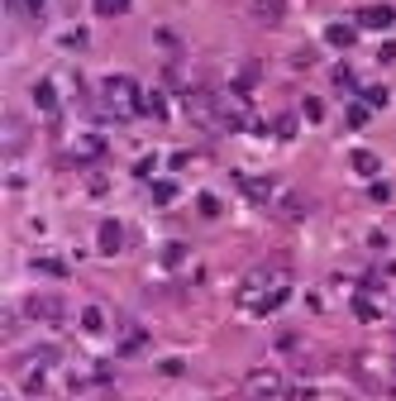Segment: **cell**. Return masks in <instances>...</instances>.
Masks as SVG:
<instances>
[{
    "instance_id": "1",
    "label": "cell",
    "mask_w": 396,
    "mask_h": 401,
    "mask_svg": "<svg viewBox=\"0 0 396 401\" xmlns=\"http://www.w3.org/2000/svg\"><path fill=\"white\" fill-rule=\"evenodd\" d=\"M282 297H287V277H277V273H253V277L239 287V306L253 310V315L272 310Z\"/></svg>"
},
{
    "instance_id": "2",
    "label": "cell",
    "mask_w": 396,
    "mask_h": 401,
    "mask_svg": "<svg viewBox=\"0 0 396 401\" xmlns=\"http://www.w3.org/2000/svg\"><path fill=\"white\" fill-rule=\"evenodd\" d=\"M29 315H38V320H62V301L58 297H34L29 301Z\"/></svg>"
},
{
    "instance_id": "3",
    "label": "cell",
    "mask_w": 396,
    "mask_h": 401,
    "mask_svg": "<svg viewBox=\"0 0 396 401\" xmlns=\"http://www.w3.org/2000/svg\"><path fill=\"white\" fill-rule=\"evenodd\" d=\"M277 387H282L277 373H253V378H248V392H277Z\"/></svg>"
},
{
    "instance_id": "4",
    "label": "cell",
    "mask_w": 396,
    "mask_h": 401,
    "mask_svg": "<svg viewBox=\"0 0 396 401\" xmlns=\"http://www.w3.org/2000/svg\"><path fill=\"white\" fill-rule=\"evenodd\" d=\"M253 14H258L263 24H272V19L282 14V0H253Z\"/></svg>"
},
{
    "instance_id": "5",
    "label": "cell",
    "mask_w": 396,
    "mask_h": 401,
    "mask_svg": "<svg viewBox=\"0 0 396 401\" xmlns=\"http://www.w3.org/2000/svg\"><path fill=\"white\" fill-rule=\"evenodd\" d=\"M100 244H105V253H115V249H119V225H115V220H105V225H100Z\"/></svg>"
},
{
    "instance_id": "6",
    "label": "cell",
    "mask_w": 396,
    "mask_h": 401,
    "mask_svg": "<svg viewBox=\"0 0 396 401\" xmlns=\"http://www.w3.org/2000/svg\"><path fill=\"white\" fill-rule=\"evenodd\" d=\"M396 14L392 10H363V24H373V29H382V24H392Z\"/></svg>"
},
{
    "instance_id": "7",
    "label": "cell",
    "mask_w": 396,
    "mask_h": 401,
    "mask_svg": "<svg viewBox=\"0 0 396 401\" xmlns=\"http://www.w3.org/2000/svg\"><path fill=\"white\" fill-rule=\"evenodd\" d=\"M353 168H358L363 177H373V172H377V158H373V153H353Z\"/></svg>"
},
{
    "instance_id": "8",
    "label": "cell",
    "mask_w": 396,
    "mask_h": 401,
    "mask_svg": "<svg viewBox=\"0 0 396 401\" xmlns=\"http://www.w3.org/2000/svg\"><path fill=\"white\" fill-rule=\"evenodd\" d=\"M124 5H129V0H96L100 14H124Z\"/></svg>"
},
{
    "instance_id": "9",
    "label": "cell",
    "mask_w": 396,
    "mask_h": 401,
    "mask_svg": "<svg viewBox=\"0 0 396 401\" xmlns=\"http://www.w3.org/2000/svg\"><path fill=\"white\" fill-rule=\"evenodd\" d=\"M10 5H14V10H19L24 19H34V14H38V10H34V0H10Z\"/></svg>"
}]
</instances>
